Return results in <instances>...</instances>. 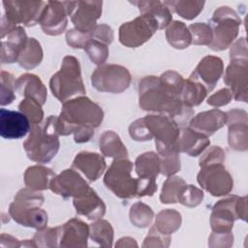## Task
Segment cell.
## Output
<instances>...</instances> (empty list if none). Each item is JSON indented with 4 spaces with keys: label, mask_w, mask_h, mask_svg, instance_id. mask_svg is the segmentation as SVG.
I'll use <instances>...</instances> for the list:
<instances>
[{
    "label": "cell",
    "mask_w": 248,
    "mask_h": 248,
    "mask_svg": "<svg viewBox=\"0 0 248 248\" xmlns=\"http://www.w3.org/2000/svg\"><path fill=\"white\" fill-rule=\"evenodd\" d=\"M50 89L61 102H65L67 98L76 94L85 93L79 63L77 58L74 56L64 57L60 71L53 75L50 79Z\"/></svg>",
    "instance_id": "4"
},
{
    "label": "cell",
    "mask_w": 248,
    "mask_h": 248,
    "mask_svg": "<svg viewBox=\"0 0 248 248\" xmlns=\"http://www.w3.org/2000/svg\"><path fill=\"white\" fill-rule=\"evenodd\" d=\"M101 13L102 2H78L72 14V21L78 31L90 33Z\"/></svg>",
    "instance_id": "16"
},
{
    "label": "cell",
    "mask_w": 248,
    "mask_h": 248,
    "mask_svg": "<svg viewBox=\"0 0 248 248\" xmlns=\"http://www.w3.org/2000/svg\"><path fill=\"white\" fill-rule=\"evenodd\" d=\"M207 90L200 81L189 78L184 81L181 92V101L188 107L200 105L206 96Z\"/></svg>",
    "instance_id": "30"
},
{
    "label": "cell",
    "mask_w": 248,
    "mask_h": 248,
    "mask_svg": "<svg viewBox=\"0 0 248 248\" xmlns=\"http://www.w3.org/2000/svg\"><path fill=\"white\" fill-rule=\"evenodd\" d=\"M166 37L170 46L175 48L187 47L192 43L189 29L181 21H173L166 31Z\"/></svg>",
    "instance_id": "29"
},
{
    "label": "cell",
    "mask_w": 248,
    "mask_h": 248,
    "mask_svg": "<svg viewBox=\"0 0 248 248\" xmlns=\"http://www.w3.org/2000/svg\"><path fill=\"white\" fill-rule=\"evenodd\" d=\"M43 58V51L40 44L34 39L29 38L24 48L20 51L17 63L20 67L30 70L39 65Z\"/></svg>",
    "instance_id": "27"
},
{
    "label": "cell",
    "mask_w": 248,
    "mask_h": 248,
    "mask_svg": "<svg viewBox=\"0 0 248 248\" xmlns=\"http://www.w3.org/2000/svg\"><path fill=\"white\" fill-rule=\"evenodd\" d=\"M41 106L42 105L35 99L25 97V99L18 105V109L29 118L32 125L40 124L44 116Z\"/></svg>",
    "instance_id": "34"
},
{
    "label": "cell",
    "mask_w": 248,
    "mask_h": 248,
    "mask_svg": "<svg viewBox=\"0 0 248 248\" xmlns=\"http://www.w3.org/2000/svg\"><path fill=\"white\" fill-rule=\"evenodd\" d=\"M208 144L209 140L206 136L191 128H183L177 140L178 151L186 152L190 156H198Z\"/></svg>",
    "instance_id": "24"
},
{
    "label": "cell",
    "mask_w": 248,
    "mask_h": 248,
    "mask_svg": "<svg viewBox=\"0 0 248 248\" xmlns=\"http://www.w3.org/2000/svg\"><path fill=\"white\" fill-rule=\"evenodd\" d=\"M91 238L101 245L110 246L112 241V229L107 221H98L91 225Z\"/></svg>",
    "instance_id": "36"
},
{
    "label": "cell",
    "mask_w": 248,
    "mask_h": 248,
    "mask_svg": "<svg viewBox=\"0 0 248 248\" xmlns=\"http://www.w3.org/2000/svg\"><path fill=\"white\" fill-rule=\"evenodd\" d=\"M153 218V212L151 208L141 202H137L133 205L130 211L131 222L140 228L147 227Z\"/></svg>",
    "instance_id": "35"
},
{
    "label": "cell",
    "mask_w": 248,
    "mask_h": 248,
    "mask_svg": "<svg viewBox=\"0 0 248 248\" xmlns=\"http://www.w3.org/2000/svg\"><path fill=\"white\" fill-rule=\"evenodd\" d=\"M91 61L95 64H103L108 54L107 45L97 40L90 39L84 46Z\"/></svg>",
    "instance_id": "38"
},
{
    "label": "cell",
    "mask_w": 248,
    "mask_h": 248,
    "mask_svg": "<svg viewBox=\"0 0 248 248\" xmlns=\"http://www.w3.org/2000/svg\"><path fill=\"white\" fill-rule=\"evenodd\" d=\"M49 187L63 198H79L90 189L86 181L74 170H65L58 176H54Z\"/></svg>",
    "instance_id": "14"
},
{
    "label": "cell",
    "mask_w": 248,
    "mask_h": 248,
    "mask_svg": "<svg viewBox=\"0 0 248 248\" xmlns=\"http://www.w3.org/2000/svg\"><path fill=\"white\" fill-rule=\"evenodd\" d=\"M223 71L222 60L214 56L204 57L196 70L190 76L191 78L200 81L206 88L207 92L211 91L218 81Z\"/></svg>",
    "instance_id": "17"
},
{
    "label": "cell",
    "mask_w": 248,
    "mask_h": 248,
    "mask_svg": "<svg viewBox=\"0 0 248 248\" xmlns=\"http://www.w3.org/2000/svg\"><path fill=\"white\" fill-rule=\"evenodd\" d=\"M130 80L128 70L119 65L100 66L91 76L93 86L103 92L120 93L128 88Z\"/></svg>",
    "instance_id": "8"
},
{
    "label": "cell",
    "mask_w": 248,
    "mask_h": 248,
    "mask_svg": "<svg viewBox=\"0 0 248 248\" xmlns=\"http://www.w3.org/2000/svg\"><path fill=\"white\" fill-rule=\"evenodd\" d=\"M15 81L14 77L10 73L6 71L1 72V106L9 105L16 99Z\"/></svg>",
    "instance_id": "39"
},
{
    "label": "cell",
    "mask_w": 248,
    "mask_h": 248,
    "mask_svg": "<svg viewBox=\"0 0 248 248\" xmlns=\"http://www.w3.org/2000/svg\"><path fill=\"white\" fill-rule=\"evenodd\" d=\"M129 132L135 140H149L152 139V135L146 127L143 118L133 122L129 128Z\"/></svg>",
    "instance_id": "42"
},
{
    "label": "cell",
    "mask_w": 248,
    "mask_h": 248,
    "mask_svg": "<svg viewBox=\"0 0 248 248\" xmlns=\"http://www.w3.org/2000/svg\"><path fill=\"white\" fill-rule=\"evenodd\" d=\"M89 228L87 224L78 219H72L59 227L60 246H86Z\"/></svg>",
    "instance_id": "19"
},
{
    "label": "cell",
    "mask_w": 248,
    "mask_h": 248,
    "mask_svg": "<svg viewBox=\"0 0 248 248\" xmlns=\"http://www.w3.org/2000/svg\"><path fill=\"white\" fill-rule=\"evenodd\" d=\"M78 2L49 1L41 16L42 29L48 35H59L67 26V16H72Z\"/></svg>",
    "instance_id": "9"
},
{
    "label": "cell",
    "mask_w": 248,
    "mask_h": 248,
    "mask_svg": "<svg viewBox=\"0 0 248 248\" xmlns=\"http://www.w3.org/2000/svg\"><path fill=\"white\" fill-rule=\"evenodd\" d=\"M231 92L228 89H221L216 94L209 97L207 103L208 105L219 107L228 104L231 100Z\"/></svg>",
    "instance_id": "46"
},
{
    "label": "cell",
    "mask_w": 248,
    "mask_h": 248,
    "mask_svg": "<svg viewBox=\"0 0 248 248\" xmlns=\"http://www.w3.org/2000/svg\"><path fill=\"white\" fill-rule=\"evenodd\" d=\"M55 176L50 169L42 166H33L26 170L24 173V182L27 187L33 190H45L50 185Z\"/></svg>",
    "instance_id": "26"
},
{
    "label": "cell",
    "mask_w": 248,
    "mask_h": 248,
    "mask_svg": "<svg viewBox=\"0 0 248 248\" xmlns=\"http://www.w3.org/2000/svg\"><path fill=\"white\" fill-rule=\"evenodd\" d=\"M73 167L81 170L90 181L98 179L106 169L104 158L92 152H81L74 160Z\"/></svg>",
    "instance_id": "21"
},
{
    "label": "cell",
    "mask_w": 248,
    "mask_h": 248,
    "mask_svg": "<svg viewBox=\"0 0 248 248\" xmlns=\"http://www.w3.org/2000/svg\"><path fill=\"white\" fill-rule=\"evenodd\" d=\"M1 62L7 64L17 61L18 55L24 48L28 38L24 29L20 26H16L6 36L1 38Z\"/></svg>",
    "instance_id": "18"
},
{
    "label": "cell",
    "mask_w": 248,
    "mask_h": 248,
    "mask_svg": "<svg viewBox=\"0 0 248 248\" xmlns=\"http://www.w3.org/2000/svg\"><path fill=\"white\" fill-rule=\"evenodd\" d=\"M91 38H94V40H99V42L104 43L105 45L110 44L113 39V33L109 26L102 24L95 26L94 29L90 33Z\"/></svg>",
    "instance_id": "44"
},
{
    "label": "cell",
    "mask_w": 248,
    "mask_h": 248,
    "mask_svg": "<svg viewBox=\"0 0 248 248\" xmlns=\"http://www.w3.org/2000/svg\"><path fill=\"white\" fill-rule=\"evenodd\" d=\"M140 10L141 16H147L153 19L157 25L158 29H163L167 27L171 20V14L168 6L164 2L160 1H140L133 2Z\"/></svg>",
    "instance_id": "25"
},
{
    "label": "cell",
    "mask_w": 248,
    "mask_h": 248,
    "mask_svg": "<svg viewBox=\"0 0 248 248\" xmlns=\"http://www.w3.org/2000/svg\"><path fill=\"white\" fill-rule=\"evenodd\" d=\"M198 174V181L202 187L213 196H222L232 189V179L230 174L221 164H211L202 167Z\"/></svg>",
    "instance_id": "13"
},
{
    "label": "cell",
    "mask_w": 248,
    "mask_h": 248,
    "mask_svg": "<svg viewBox=\"0 0 248 248\" xmlns=\"http://www.w3.org/2000/svg\"><path fill=\"white\" fill-rule=\"evenodd\" d=\"M192 42L196 45H210L212 41V30L210 25L198 22L189 26Z\"/></svg>",
    "instance_id": "37"
},
{
    "label": "cell",
    "mask_w": 248,
    "mask_h": 248,
    "mask_svg": "<svg viewBox=\"0 0 248 248\" xmlns=\"http://www.w3.org/2000/svg\"><path fill=\"white\" fill-rule=\"evenodd\" d=\"M90 33L80 32L78 29H72L66 34L67 43L73 47H84L87 42L91 39Z\"/></svg>",
    "instance_id": "43"
},
{
    "label": "cell",
    "mask_w": 248,
    "mask_h": 248,
    "mask_svg": "<svg viewBox=\"0 0 248 248\" xmlns=\"http://www.w3.org/2000/svg\"><path fill=\"white\" fill-rule=\"evenodd\" d=\"M185 185V182L180 177L174 176L168 178L162 189V194L160 196L161 202L163 203L176 202L178 201L179 194Z\"/></svg>",
    "instance_id": "33"
},
{
    "label": "cell",
    "mask_w": 248,
    "mask_h": 248,
    "mask_svg": "<svg viewBox=\"0 0 248 248\" xmlns=\"http://www.w3.org/2000/svg\"><path fill=\"white\" fill-rule=\"evenodd\" d=\"M158 29L157 23L144 16L122 24L119 28L120 42L129 47H136L150 39Z\"/></svg>",
    "instance_id": "12"
},
{
    "label": "cell",
    "mask_w": 248,
    "mask_h": 248,
    "mask_svg": "<svg viewBox=\"0 0 248 248\" xmlns=\"http://www.w3.org/2000/svg\"><path fill=\"white\" fill-rule=\"evenodd\" d=\"M202 198L203 194L201 190L192 185H185L179 194L177 202L187 206H196L202 202Z\"/></svg>",
    "instance_id": "40"
},
{
    "label": "cell",
    "mask_w": 248,
    "mask_h": 248,
    "mask_svg": "<svg viewBox=\"0 0 248 248\" xmlns=\"http://www.w3.org/2000/svg\"><path fill=\"white\" fill-rule=\"evenodd\" d=\"M100 149L104 155L117 159L125 158L128 152L119 137L112 131H107L100 139Z\"/></svg>",
    "instance_id": "28"
},
{
    "label": "cell",
    "mask_w": 248,
    "mask_h": 248,
    "mask_svg": "<svg viewBox=\"0 0 248 248\" xmlns=\"http://www.w3.org/2000/svg\"><path fill=\"white\" fill-rule=\"evenodd\" d=\"M226 118V114L219 109L203 111L192 118L189 128L207 137L220 129L225 124Z\"/></svg>",
    "instance_id": "20"
},
{
    "label": "cell",
    "mask_w": 248,
    "mask_h": 248,
    "mask_svg": "<svg viewBox=\"0 0 248 248\" xmlns=\"http://www.w3.org/2000/svg\"><path fill=\"white\" fill-rule=\"evenodd\" d=\"M223 151L219 146H213L210 150H208L202 158L200 160V166L203 167L206 165H211V164H221L217 163L218 160L223 161Z\"/></svg>",
    "instance_id": "45"
},
{
    "label": "cell",
    "mask_w": 248,
    "mask_h": 248,
    "mask_svg": "<svg viewBox=\"0 0 248 248\" xmlns=\"http://www.w3.org/2000/svg\"><path fill=\"white\" fill-rule=\"evenodd\" d=\"M59 134L56 130V117L49 116L43 125H32L27 140L23 142L24 150L29 159L46 163L50 161L59 148Z\"/></svg>",
    "instance_id": "2"
},
{
    "label": "cell",
    "mask_w": 248,
    "mask_h": 248,
    "mask_svg": "<svg viewBox=\"0 0 248 248\" xmlns=\"http://www.w3.org/2000/svg\"><path fill=\"white\" fill-rule=\"evenodd\" d=\"M143 120L152 137H155L157 151L161 156L179 152L177 140L180 129L173 119L166 115H148Z\"/></svg>",
    "instance_id": "5"
},
{
    "label": "cell",
    "mask_w": 248,
    "mask_h": 248,
    "mask_svg": "<svg viewBox=\"0 0 248 248\" xmlns=\"http://www.w3.org/2000/svg\"><path fill=\"white\" fill-rule=\"evenodd\" d=\"M181 224V217L180 214L172 209H168L161 211L157 215L156 219V226H154L159 232L162 234H170L176 231Z\"/></svg>",
    "instance_id": "31"
},
{
    "label": "cell",
    "mask_w": 248,
    "mask_h": 248,
    "mask_svg": "<svg viewBox=\"0 0 248 248\" xmlns=\"http://www.w3.org/2000/svg\"><path fill=\"white\" fill-rule=\"evenodd\" d=\"M160 158L154 152L143 153L136 161L138 179V197L151 196L157 189L156 177L160 171Z\"/></svg>",
    "instance_id": "10"
},
{
    "label": "cell",
    "mask_w": 248,
    "mask_h": 248,
    "mask_svg": "<svg viewBox=\"0 0 248 248\" xmlns=\"http://www.w3.org/2000/svg\"><path fill=\"white\" fill-rule=\"evenodd\" d=\"M44 197L31 188L21 189L10 204L9 214L18 224L35 229H44L47 223V214L40 208Z\"/></svg>",
    "instance_id": "3"
},
{
    "label": "cell",
    "mask_w": 248,
    "mask_h": 248,
    "mask_svg": "<svg viewBox=\"0 0 248 248\" xmlns=\"http://www.w3.org/2000/svg\"><path fill=\"white\" fill-rule=\"evenodd\" d=\"M104 117L102 108L86 97L65 101L59 117H56V130L59 135L75 134L76 142H85L94 134Z\"/></svg>",
    "instance_id": "1"
},
{
    "label": "cell",
    "mask_w": 248,
    "mask_h": 248,
    "mask_svg": "<svg viewBox=\"0 0 248 248\" xmlns=\"http://www.w3.org/2000/svg\"><path fill=\"white\" fill-rule=\"evenodd\" d=\"M179 152H172L167 155L162 156L160 162V171L167 176H170L180 170V161H179Z\"/></svg>",
    "instance_id": "41"
},
{
    "label": "cell",
    "mask_w": 248,
    "mask_h": 248,
    "mask_svg": "<svg viewBox=\"0 0 248 248\" xmlns=\"http://www.w3.org/2000/svg\"><path fill=\"white\" fill-rule=\"evenodd\" d=\"M31 129L29 118L21 111L0 109V136L7 140L23 138Z\"/></svg>",
    "instance_id": "15"
},
{
    "label": "cell",
    "mask_w": 248,
    "mask_h": 248,
    "mask_svg": "<svg viewBox=\"0 0 248 248\" xmlns=\"http://www.w3.org/2000/svg\"><path fill=\"white\" fill-rule=\"evenodd\" d=\"M15 89L19 95L33 98L41 105H44L46 102V90L41 79L35 75H21L15 81Z\"/></svg>",
    "instance_id": "22"
},
{
    "label": "cell",
    "mask_w": 248,
    "mask_h": 248,
    "mask_svg": "<svg viewBox=\"0 0 248 248\" xmlns=\"http://www.w3.org/2000/svg\"><path fill=\"white\" fill-rule=\"evenodd\" d=\"M4 16L13 24L22 23L32 26L40 22L45 2L39 1H3Z\"/></svg>",
    "instance_id": "11"
},
{
    "label": "cell",
    "mask_w": 248,
    "mask_h": 248,
    "mask_svg": "<svg viewBox=\"0 0 248 248\" xmlns=\"http://www.w3.org/2000/svg\"><path fill=\"white\" fill-rule=\"evenodd\" d=\"M164 3L169 9L173 10L176 14L186 19L196 17L204 5V2L201 1H167Z\"/></svg>",
    "instance_id": "32"
},
{
    "label": "cell",
    "mask_w": 248,
    "mask_h": 248,
    "mask_svg": "<svg viewBox=\"0 0 248 248\" xmlns=\"http://www.w3.org/2000/svg\"><path fill=\"white\" fill-rule=\"evenodd\" d=\"M238 19L236 15L229 7L218 9L210 20L212 30V41L209 45L214 50L226 48L237 34Z\"/></svg>",
    "instance_id": "7"
},
{
    "label": "cell",
    "mask_w": 248,
    "mask_h": 248,
    "mask_svg": "<svg viewBox=\"0 0 248 248\" xmlns=\"http://www.w3.org/2000/svg\"><path fill=\"white\" fill-rule=\"evenodd\" d=\"M132 168L133 165L129 160L116 159L105 175L106 186L121 199L138 197V179L131 176Z\"/></svg>",
    "instance_id": "6"
},
{
    "label": "cell",
    "mask_w": 248,
    "mask_h": 248,
    "mask_svg": "<svg viewBox=\"0 0 248 248\" xmlns=\"http://www.w3.org/2000/svg\"><path fill=\"white\" fill-rule=\"evenodd\" d=\"M74 205L78 214L85 215L90 220H97L101 218L106 209L103 201L92 189H89L83 196L75 198Z\"/></svg>",
    "instance_id": "23"
}]
</instances>
